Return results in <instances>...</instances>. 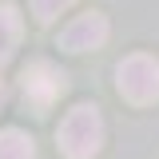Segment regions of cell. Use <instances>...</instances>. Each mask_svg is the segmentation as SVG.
Instances as JSON below:
<instances>
[{
	"label": "cell",
	"instance_id": "7a4b0ae2",
	"mask_svg": "<svg viewBox=\"0 0 159 159\" xmlns=\"http://www.w3.org/2000/svg\"><path fill=\"white\" fill-rule=\"evenodd\" d=\"M116 84H119V96L127 103H155L159 99V60L151 56H127L116 68Z\"/></svg>",
	"mask_w": 159,
	"mask_h": 159
},
{
	"label": "cell",
	"instance_id": "8992f818",
	"mask_svg": "<svg viewBox=\"0 0 159 159\" xmlns=\"http://www.w3.org/2000/svg\"><path fill=\"white\" fill-rule=\"evenodd\" d=\"M0 159H36V147L24 131H0Z\"/></svg>",
	"mask_w": 159,
	"mask_h": 159
},
{
	"label": "cell",
	"instance_id": "6da1fadb",
	"mask_svg": "<svg viewBox=\"0 0 159 159\" xmlns=\"http://www.w3.org/2000/svg\"><path fill=\"white\" fill-rule=\"evenodd\" d=\"M103 143V119H99V107L92 103H76L64 123H60V151L68 159H92Z\"/></svg>",
	"mask_w": 159,
	"mask_h": 159
},
{
	"label": "cell",
	"instance_id": "277c9868",
	"mask_svg": "<svg viewBox=\"0 0 159 159\" xmlns=\"http://www.w3.org/2000/svg\"><path fill=\"white\" fill-rule=\"evenodd\" d=\"M103 40H107V20L99 12H84L60 32V48L64 52H88V48H99Z\"/></svg>",
	"mask_w": 159,
	"mask_h": 159
},
{
	"label": "cell",
	"instance_id": "5b68a950",
	"mask_svg": "<svg viewBox=\"0 0 159 159\" xmlns=\"http://www.w3.org/2000/svg\"><path fill=\"white\" fill-rule=\"evenodd\" d=\"M20 32H24V24H20V12L12 4H0V64L16 52L20 44Z\"/></svg>",
	"mask_w": 159,
	"mask_h": 159
},
{
	"label": "cell",
	"instance_id": "52a82bcc",
	"mask_svg": "<svg viewBox=\"0 0 159 159\" xmlns=\"http://www.w3.org/2000/svg\"><path fill=\"white\" fill-rule=\"evenodd\" d=\"M28 4H32V16H36L40 24H52L60 12L72 8V0H28Z\"/></svg>",
	"mask_w": 159,
	"mask_h": 159
},
{
	"label": "cell",
	"instance_id": "3957f363",
	"mask_svg": "<svg viewBox=\"0 0 159 159\" xmlns=\"http://www.w3.org/2000/svg\"><path fill=\"white\" fill-rule=\"evenodd\" d=\"M64 88H68V84H64V72H60L56 64L32 60V64L24 68V96H28V103H32L36 111H48V107L60 99Z\"/></svg>",
	"mask_w": 159,
	"mask_h": 159
},
{
	"label": "cell",
	"instance_id": "ba28073f",
	"mask_svg": "<svg viewBox=\"0 0 159 159\" xmlns=\"http://www.w3.org/2000/svg\"><path fill=\"white\" fill-rule=\"evenodd\" d=\"M0 96H4V88H0Z\"/></svg>",
	"mask_w": 159,
	"mask_h": 159
}]
</instances>
